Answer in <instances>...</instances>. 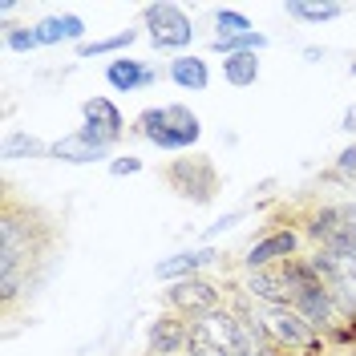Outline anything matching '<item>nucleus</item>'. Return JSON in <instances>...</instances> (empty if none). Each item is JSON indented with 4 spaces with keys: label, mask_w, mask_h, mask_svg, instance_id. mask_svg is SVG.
Wrapping results in <instances>:
<instances>
[{
    "label": "nucleus",
    "mask_w": 356,
    "mask_h": 356,
    "mask_svg": "<svg viewBox=\"0 0 356 356\" xmlns=\"http://www.w3.org/2000/svg\"><path fill=\"white\" fill-rule=\"evenodd\" d=\"M340 13H344V4H332V0H324V4H304V0H291V4H288V17H296V21H308V24L336 21Z\"/></svg>",
    "instance_id": "nucleus-21"
},
{
    "label": "nucleus",
    "mask_w": 356,
    "mask_h": 356,
    "mask_svg": "<svg viewBox=\"0 0 356 356\" xmlns=\"http://www.w3.org/2000/svg\"><path fill=\"white\" fill-rule=\"evenodd\" d=\"M106 81L118 93H134V89H150L158 81V69H150L146 61H130V57H118L106 65Z\"/></svg>",
    "instance_id": "nucleus-13"
},
{
    "label": "nucleus",
    "mask_w": 356,
    "mask_h": 356,
    "mask_svg": "<svg viewBox=\"0 0 356 356\" xmlns=\"http://www.w3.org/2000/svg\"><path fill=\"white\" fill-rule=\"evenodd\" d=\"M146 340H150V353L154 356L186 353V348H191V320H182V316H175V312H162L154 324H150Z\"/></svg>",
    "instance_id": "nucleus-10"
},
{
    "label": "nucleus",
    "mask_w": 356,
    "mask_h": 356,
    "mask_svg": "<svg viewBox=\"0 0 356 356\" xmlns=\"http://www.w3.org/2000/svg\"><path fill=\"white\" fill-rule=\"evenodd\" d=\"M247 33H255V24L247 21L243 13H235V8L215 13V41H231V37H247Z\"/></svg>",
    "instance_id": "nucleus-22"
},
{
    "label": "nucleus",
    "mask_w": 356,
    "mask_h": 356,
    "mask_svg": "<svg viewBox=\"0 0 356 356\" xmlns=\"http://www.w3.org/2000/svg\"><path fill=\"white\" fill-rule=\"evenodd\" d=\"M81 118H86V126L81 134L93 138L97 146H113L122 134H126V122H122V110L113 106L110 97H89L86 106H81Z\"/></svg>",
    "instance_id": "nucleus-9"
},
{
    "label": "nucleus",
    "mask_w": 356,
    "mask_h": 356,
    "mask_svg": "<svg viewBox=\"0 0 356 356\" xmlns=\"http://www.w3.org/2000/svg\"><path fill=\"white\" fill-rule=\"evenodd\" d=\"M166 308L182 316V320H207L211 312L222 308V291L211 284V280H202V275H191V280H178L166 288Z\"/></svg>",
    "instance_id": "nucleus-8"
},
{
    "label": "nucleus",
    "mask_w": 356,
    "mask_h": 356,
    "mask_svg": "<svg viewBox=\"0 0 356 356\" xmlns=\"http://www.w3.org/2000/svg\"><path fill=\"white\" fill-rule=\"evenodd\" d=\"M138 170H142V158H113V162H110V175L113 178L138 175Z\"/></svg>",
    "instance_id": "nucleus-25"
},
{
    "label": "nucleus",
    "mask_w": 356,
    "mask_h": 356,
    "mask_svg": "<svg viewBox=\"0 0 356 356\" xmlns=\"http://www.w3.org/2000/svg\"><path fill=\"white\" fill-rule=\"evenodd\" d=\"M353 77H356V61H353Z\"/></svg>",
    "instance_id": "nucleus-28"
},
{
    "label": "nucleus",
    "mask_w": 356,
    "mask_h": 356,
    "mask_svg": "<svg viewBox=\"0 0 356 356\" xmlns=\"http://www.w3.org/2000/svg\"><path fill=\"white\" fill-rule=\"evenodd\" d=\"M4 44L13 49V53H33L41 37H37V29H24V24H8L4 29Z\"/></svg>",
    "instance_id": "nucleus-24"
},
{
    "label": "nucleus",
    "mask_w": 356,
    "mask_h": 356,
    "mask_svg": "<svg viewBox=\"0 0 356 356\" xmlns=\"http://www.w3.org/2000/svg\"><path fill=\"white\" fill-rule=\"evenodd\" d=\"M134 130L146 142H154L158 150H191L202 138V122L186 106H154L138 113Z\"/></svg>",
    "instance_id": "nucleus-2"
},
{
    "label": "nucleus",
    "mask_w": 356,
    "mask_h": 356,
    "mask_svg": "<svg viewBox=\"0 0 356 356\" xmlns=\"http://www.w3.org/2000/svg\"><path fill=\"white\" fill-rule=\"evenodd\" d=\"M166 182H170V191H175L178 199L195 202V207H207V202H215L219 195V170H215V162L211 158H175L170 166H166Z\"/></svg>",
    "instance_id": "nucleus-5"
},
{
    "label": "nucleus",
    "mask_w": 356,
    "mask_h": 356,
    "mask_svg": "<svg viewBox=\"0 0 356 356\" xmlns=\"http://www.w3.org/2000/svg\"><path fill=\"white\" fill-rule=\"evenodd\" d=\"M336 175H344V178L356 175V142H353V146H348L340 158H336Z\"/></svg>",
    "instance_id": "nucleus-26"
},
{
    "label": "nucleus",
    "mask_w": 356,
    "mask_h": 356,
    "mask_svg": "<svg viewBox=\"0 0 356 356\" xmlns=\"http://www.w3.org/2000/svg\"><path fill=\"white\" fill-rule=\"evenodd\" d=\"M235 328H239V312L235 308H219L207 320H195L186 356H235Z\"/></svg>",
    "instance_id": "nucleus-7"
},
{
    "label": "nucleus",
    "mask_w": 356,
    "mask_h": 356,
    "mask_svg": "<svg viewBox=\"0 0 356 356\" xmlns=\"http://www.w3.org/2000/svg\"><path fill=\"white\" fill-rule=\"evenodd\" d=\"M4 158H8V162H17V158H49V146H44L41 138L17 130V134L4 138Z\"/></svg>",
    "instance_id": "nucleus-20"
},
{
    "label": "nucleus",
    "mask_w": 356,
    "mask_h": 356,
    "mask_svg": "<svg viewBox=\"0 0 356 356\" xmlns=\"http://www.w3.org/2000/svg\"><path fill=\"white\" fill-rule=\"evenodd\" d=\"M247 296L259 300V304H288L291 308V291H288V280L280 267H259L247 275Z\"/></svg>",
    "instance_id": "nucleus-14"
},
{
    "label": "nucleus",
    "mask_w": 356,
    "mask_h": 356,
    "mask_svg": "<svg viewBox=\"0 0 356 356\" xmlns=\"http://www.w3.org/2000/svg\"><path fill=\"white\" fill-rule=\"evenodd\" d=\"M215 264V251L211 247H199V251H178V255H170V259H162V264L154 267L158 280H170V284H178V280H191V275H199L202 267Z\"/></svg>",
    "instance_id": "nucleus-15"
},
{
    "label": "nucleus",
    "mask_w": 356,
    "mask_h": 356,
    "mask_svg": "<svg viewBox=\"0 0 356 356\" xmlns=\"http://www.w3.org/2000/svg\"><path fill=\"white\" fill-rule=\"evenodd\" d=\"M308 235L328 255H356V202L320 207L308 219Z\"/></svg>",
    "instance_id": "nucleus-3"
},
{
    "label": "nucleus",
    "mask_w": 356,
    "mask_h": 356,
    "mask_svg": "<svg viewBox=\"0 0 356 356\" xmlns=\"http://www.w3.org/2000/svg\"><path fill=\"white\" fill-rule=\"evenodd\" d=\"M340 126H344V130H348V134H356V106H353V110H348V113H344V122H340Z\"/></svg>",
    "instance_id": "nucleus-27"
},
{
    "label": "nucleus",
    "mask_w": 356,
    "mask_h": 356,
    "mask_svg": "<svg viewBox=\"0 0 356 356\" xmlns=\"http://www.w3.org/2000/svg\"><path fill=\"white\" fill-rule=\"evenodd\" d=\"M33 29H37L41 44H65V41H81L86 37V21L73 17V13H65V17H44Z\"/></svg>",
    "instance_id": "nucleus-16"
},
{
    "label": "nucleus",
    "mask_w": 356,
    "mask_h": 356,
    "mask_svg": "<svg viewBox=\"0 0 356 356\" xmlns=\"http://www.w3.org/2000/svg\"><path fill=\"white\" fill-rule=\"evenodd\" d=\"M49 158H57V162H73V166H86V162H102V158H110V146H97L93 138H86L81 130H73V134L57 138V142L49 146Z\"/></svg>",
    "instance_id": "nucleus-12"
},
{
    "label": "nucleus",
    "mask_w": 356,
    "mask_h": 356,
    "mask_svg": "<svg viewBox=\"0 0 356 356\" xmlns=\"http://www.w3.org/2000/svg\"><path fill=\"white\" fill-rule=\"evenodd\" d=\"M170 81L178 89H191V93H202V89L211 86V69L202 57H191V53H182L170 61Z\"/></svg>",
    "instance_id": "nucleus-17"
},
{
    "label": "nucleus",
    "mask_w": 356,
    "mask_h": 356,
    "mask_svg": "<svg viewBox=\"0 0 356 356\" xmlns=\"http://www.w3.org/2000/svg\"><path fill=\"white\" fill-rule=\"evenodd\" d=\"M142 21H146V37L154 49L162 53H175V49H186V44L195 41V24L191 17L178 8V4H146L142 8Z\"/></svg>",
    "instance_id": "nucleus-6"
},
{
    "label": "nucleus",
    "mask_w": 356,
    "mask_h": 356,
    "mask_svg": "<svg viewBox=\"0 0 356 356\" xmlns=\"http://www.w3.org/2000/svg\"><path fill=\"white\" fill-rule=\"evenodd\" d=\"M264 44H267L264 33H247V37H231V41H211V49L222 53V57H235V53H259Z\"/></svg>",
    "instance_id": "nucleus-23"
},
{
    "label": "nucleus",
    "mask_w": 356,
    "mask_h": 356,
    "mask_svg": "<svg viewBox=\"0 0 356 356\" xmlns=\"http://www.w3.org/2000/svg\"><path fill=\"white\" fill-rule=\"evenodd\" d=\"M222 77L227 86L247 89L259 81V53H235V57H222Z\"/></svg>",
    "instance_id": "nucleus-18"
},
{
    "label": "nucleus",
    "mask_w": 356,
    "mask_h": 356,
    "mask_svg": "<svg viewBox=\"0 0 356 356\" xmlns=\"http://www.w3.org/2000/svg\"><path fill=\"white\" fill-rule=\"evenodd\" d=\"M138 41V33L134 29H122V33H113V37H102V41H89V44H77V57H110V53H122V49H130Z\"/></svg>",
    "instance_id": "nucleus-19"
},
{
    "label": "nucleus",
    "mask_w": 356,
    "mask_h": 356,
    "mask_svg": "<svg viewBox=\"0 0 356 356\" xmlns=\"http://www.w3.org/2000/svg\"><path fill=\"white\" fill-rule=\"evenodd\" d=\"M255 320L275 348H320V332L288 304H259Z\"/></svg>",
    "instance_id": "nucleus-4"
},
{
    "label": "nucleus",
    "mask_w": 356,
    "mask_h": 356,
    "mask_svg": "<svg viewBox=\"0 0 356 356\" xmlns=\"http://www.w3.org/2000/svg\"><path fill=\"white\" fill-rule=\"evenodd\" d=\"M296 247H300V235H296L291 227L288 231H271L259 243H251V251L243 255V264L251 267V271H259V267H280L296 255Z\"/></svg>",
    "instance_id": "nucleus-11"
},
{
    "label": "nucleus",
    "mask_w": 356,
    "mask_h": 356,
    "mask_svg": "<svg viewBox=\"0 0 356 356\" xmlns=\"http://www.w3.org/2000/svg\"><path fill=\"white\" fill-rule=\"evenodd\" d=\"M61 243L57 219L41 211L37 202L17 195V186H4L0 199V304L13 312V304L41 284L44 267L53 264Z\"/></svg>",
    "instance_id": "nucleus-1"
}]
</instances>
